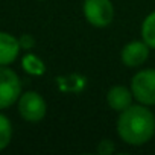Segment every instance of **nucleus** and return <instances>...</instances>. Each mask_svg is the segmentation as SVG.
I'll return each instance as SVG.
<instances>
[{
	"label": "nucleus",
	"instance_id": "obj_6",
	"mask_svg": "<svg viewBox=\"0 0 155 155\" xmlns=\"http://www.w3.org/2000/svg\"><path fill=\"white\" fill-rule=\"evenodd\" d=\"M149 50H150V47L143 40L141 41L140 40H134V41L126 43L122 47V50H120V59H122V62L126 67L135 68V67L143 65L147 61Z\"/></svg>",
	"mask_w": 155,
	"mask_h": 155
},
{
	"label": "nucleus",
	"instance_id": "obj_4",
	"mask_svg": "<svg viewBox=\"0 0 155 155\" xmlns=\"http://www.w3.org/2000/svg\"><path fill=\"white\" fill-rule=\"evenodd\" d=\"M131 90L138 104L155 105V68L138 70L131 79Z\"/></svg>",
	"mask_w": 155,
	"mask_h": 155
},
{
	"label": "nucleus",
	"instance_id": "obj_14",
	"mask_svg": "<svg viewBox=\"0 0 155 155\" xmlns=\"http://www.w3.org/2000/svg\"><path fill=\"white\" fill-rule=\"evenodd\" d=\"M18 41H20V46H21L23 50H31V49L35 46V38H34V35H31V34H23V35H20V37H18Z\"/></svg>",
	"mask_w": 155,
	"mask_h": 155
},
{
	"label": "nucleus",
	"instance_id": "obj_7",
	"mask_svg": "<svg viewBox=\"0 0 155 155\" xmlns=\"http://www.w3.org/2000/svg\"><path fill=\"white\" fill-rule=\"evenodd\" d=\"M21 46L17 37L0 31V65H11L17 61Z\"/></svg>",
	"mask_w": 155,
	"mask_h": 155
},
{
	"label": "nucleus",
	"instance_id": "obj_11",
	"mask_svg": "<svg viewBox=\"0 0 155 155\" xmlns=\"http://www.w3.org/2000/svg\"><path fill=\"white\" fill-rule=\"evenodd\" d=\"M140 34H141V40L150 49H155V11L144 17Z\"/></svg>",
	"mask_w": 155,
	"mask_h": 155
},
{
	"label": "nucleus",
	"instance_id": "obj_12",
	"mask_svg": "<svg viewBox=\"0 0 155 155\" xmlns=\"http://www.w3.org/2000/svg\"><path fill=\"white\" fill-rule=\"evenodd\" d=\"M12 140V123L8 119V116H5L0 111V152L5 150Z\"/></svg>",
	"mask_w": 155,
	"mask_h": 155
},
{
	"label": "nucleus",
	"instance_id": "obj_8",
	"mask_svg": "<svg viewBox=\"0 0 155 155\" xmlns=\"http://www.w3.org/2000/svg\"><path fill=\"white\" fill-rule=\"evenodd\" d=\"M132 99H134L132 90L125 85H114L107 93L108 107L117 113H122L126 108H129L132 105Z\"/></svg>",
	"mask_w": 155,
	"mask_h": 155
},
{
	"label": "nucleus",
	"instance_id": "obj_1",
	"mask_svg": "<svg viewBox=\"0 0 155 155\" xmlns=\"http://www.w3.org/2000/svg\"><path fill=\"white\" fill-rule=\"evenodd\" d=\"M119 137L131 146H143L155 135V114L147 105H131L119 113L116 123Z\"/></svg>",
	"mask_w": 155,
	"mask_h": 155
},
{
	"label": "nucleus",
	"instance_id": "obj_10",
	"mask_svg": "<svg viewBox=\"0 0 155 155\" xmlns=\"http://www.w3.org/2000/svg\"><path fill=\"white\" fill-rule=\"evenodd\" d=\"M59 90L62 91H71V93H79L82 88H85V78L79 74H71L67 78H58L56 79Z\"/></svg>",
	"mask_w": 155,
	"mask_h": 155
},
{
	"label": "nucleus",
	"instance_id": "obj_5",
	"mask_svg": "<svg viewBox=\"0 0 155 155\" xmlns=\"http://www.w3.org/2000/svg\"><path fill=\"white\" fill-rule=\"evenodd\" d=\"M82 14L94 28H107L114 18V6L111 0H84Z\"/></svg>",
	"mask_w": 155,
	"mask_h": 155
},
{
	"label": "nucleus",
	"instance_id": "obj_2",
	"mask_svg": "<svg viewBox=\"0 0 155 155\" xmlns=\"http://www.w3.org/2000/svg\"><path fill=\"white\" fill-rule=\"evenodd\" d=\"M20 94V76L12 68H9V65H0V111L8 110L17 104Z\"/></svg>",
	"mask_w": 155,
	"mask_h": 155
},
{
	"label": "nucleus",
	"instance_id": "obj_3",
	"mask_svg": "<svg viewBox=\"0 0 155 155\" xmlns=\"http://www.w3.org/2000/svg\"><path fill=\"white\" fill-rule=\"evenodd\" d=\"M17 110L23 120L29 123L41 122L47 114V104L38 91H25L17 101Z\"/></svg>",
	"mask_w": 155,
	"mask_h": 155
},
{
	"label": "nucleus",
	"instance_id": "obj_9",
	"mask_svg": "<svg viewBox=\"0 0 155 155\" xmlns=\"http://www.w3.org/2000/svg\"><path fill=\"white\" fill-rule=\"evenodd\" d=\"M21 68L31 76H43L46 73L44 61L35 53H26L21 58Z\"/></svg>",
	"mask_w": 155,
	"mask_h": 155
},
{
	"label": "nucleus",
	"instance_id": "obj_13",
	"mask_svg": "<svg viewBox=\"0 0 155 155\" xmlns=\"http://www.w3.org/2000/svg\"><path fill=\"white\" fill-rule=\"evenodd\" d=\"M97 152H99L101 155H111V153L116 152V146H114V143H113L111 140L104 138V140L97 144Z\"/></svg>",
	"mask_w": 155,
	"mask_h": 155
}]
</instances>
